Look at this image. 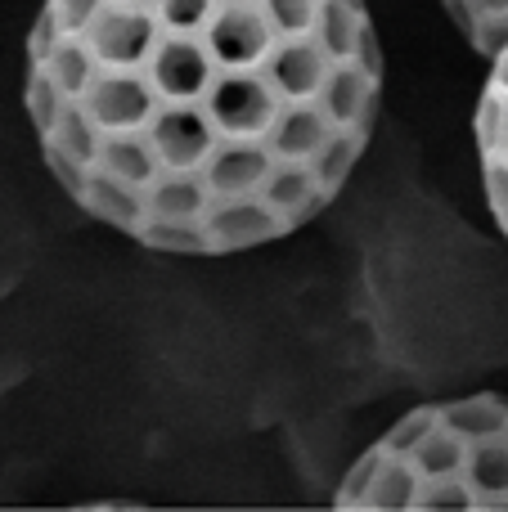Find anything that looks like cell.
<instances>
[{
	"mask_svg": "<svg viewBox=\"0 0 508 512\" xmlns=\"http://www.w3.org/2000/svg\"><path fill=\"white\" fill-rule=\"evenodd\" d=\"M378 99L365 0H45L27 36L50 176L153 252L234 256L311 225Z\"/></svg>",
	"mask_w": 508,
	"mask_h": 512,
	"instance_id": "6da1fadb",
	"label": "cell"
},
{
	"mask_svg": "<svg viewBox=\"0 0 508 512\" xmlns=\"http://www.w3.org/2000/svg\"><path fill=\"white\" fill-rule=\"evenodd\" d=\"M338 508L369 512H508V396L419 405L347 468Z\"/></svg>",
	"mask_w": 508,
	"mask_h": 512,
	"instance_id": "7a4b0ae2",
	"label": "cell"
},
{
	"mask_svg": "<svg viewBox=\"0 0 508 512\" xmlns=\"http://www.w3.org/2000/svg\"><path fill=\"white\" fill-rule=\"evenodd\" d=\"M473 140L477 162H482L486 207H491L495 225L508 239V41L491 54V77H486V90L477 99Z\"/></svg>",
	"mask_w": 508,
	"mask_h": 512,
	"instance_id": "3957f363",
	"label": "cell"
},
{
	"mask_svg": "<svg viewBox=\"0 0 508 512\" xmlns=\"http://www.w3.org/2000/svg\"><path fill=\"white\" fill-rule=\"evenodd\" d=\"M441 5H446L450 23L459 27V36L482 59H491L508 41V0H441Z\"/></svg>",
	"mask_w": 508,
	"mask_h": 512,
	"instance_id": "277c9868",
	"label": "cell"
}]
</instances>
